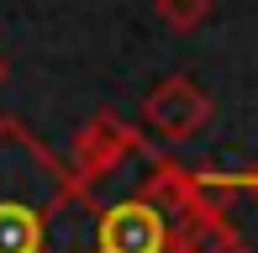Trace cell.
Segmentation results:
<instances>
[{
	"instance_id": "1",
	"label": "cell",
	"mask_w": 258,
	"mask_h": 253,
	"mask_svg": "<svg viewBox=\"0 0 258 253\" xmlns=\"http://www.w3.org/2000/svg\"><path fill=\"white\" fill-rule=\"evenodd\" d=\"M95 195L79 190L27 121L0 116V253H95Z\"/></svg>"
},
{
	"instance_id": "2",
	"label": "cell",
	"mask_w": 258,
	"mask_h": 253,
	"mask_svg": "<svg viewBox=\"0 0 258 253\" xmlns=\"http://www.w3.org/2000/svg\"><path fill=\"white\" fill-rule=\"evenodd\" d=\"M137 153H148L143 126L121 121L116 111H95V116H90V121L74 132L69 174L79 179V190H90V195H95V185H100V179H111L116 169H121L126 158H137Z\"/></svg>"
},
{
	"instance_id": "3",
	"label": "cell",
	"mask_w": 258,
	"mask_h": 253,
	"mask_svg": "<svg viewBox=\"0 0 258 253\" xmlns=\"http://www.w3.org/2000/svg\"><path fill=\"white\" fill-rule=\"evenodd\" d=\"M211 121V95L195 85L190 74H169L148 90L143 100V126L163 143H190L195 132Z\"/></svg>"
},
{
	"instance_id": "4",
	"label": "cell",
	"mask_w": 258,
	"mask_h": 253,
	"mask_svg": "<svg viewBox=\"0 0 258 253\" xmlns=\"http://www.w3.org/2000/svg\"><path fill=\"white\" fill-rule=\"evenodd\" d=\"M169 243H174V222L148 195H126L100 211L95 253H169Z\"/></svg>"
},
{
	"instance_id": "5",
	"label": "cell",
	"mask_w": 258,
	"mask_h": 253,
	"mask_svg": "<svg viewBox=\"0 0 258 253\" xmlns=\"http://www.w3.org/2000/svg\"><path fill=\"white\" fill-rule=\"evenodd\" d=\"M174 243H179V253H248L237 227L227 222V211H206V216H190V222H174Z\"/></svg>"
},
{
	"instance_id": "6",
	"label": "cell",
	"mask_w": 258,
	"mask_h": 253,
	"mask_svg": "<svg viewBox=\"0 0 258 253\" xmlns=\"http://www.w3.org/2000/svg\"><path fill=\"white\" fill-rule=\"evenodd\" d=\"M153 6H158V21L169 32H195L211 16V0H153Z\"/></svg>"
},
{
	"instance_id": "7",
	"label": "cell",
	"mask_w": 258,
	"mask_h": 253,
	"mask_svg": "<svg viewBox=\"0 0 258 253\" xmlns=\"http://www.w3.org/2000/svg\"><path fill=\"white\" fill-rule=\"evenodd\" d=\"M201 179H206V190H253L258 195V169H248V174H206L201 169Z\"/></svg>"
},
{
	"instance_id": "8",
	"label": "cell",
	"mask_w": 258,
	"mask_h": 253,
	"mask_svg": "<svg viewBox=\"0 0 258 253\" xmlns=\"http://www.w3.org/2000/svg\"><path fill=\"white\" fill-rule=\"evenodd\" d=\"M6 79H11V64H6V53H0V85H6Z\"/></svg>"
}]
</instances>
